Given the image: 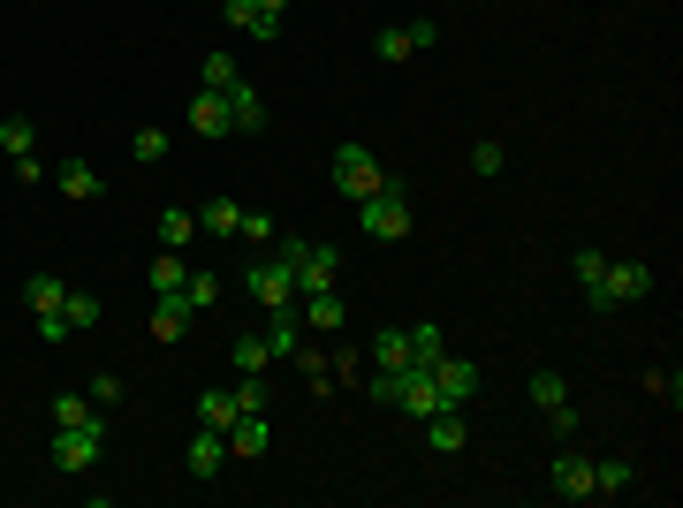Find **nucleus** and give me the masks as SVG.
I'll list each match as a JSON object with an SVG mask.
<instances>
[{
	"instance_id": "obj_1",
	"label": "nucleus",
	"mask_w": 683,
	"mask_h": 508,
	"mask_svg": "<svg viewBox=\"0 0 683 508\" xmlns=\"http://www.w3.org/2000/svg\"><path fill=\"white\" fill-rule=\"evenodd\" d=\"M570 274H577V289H585V304H592V312H623V304H646V297H654V266H646V258L577 251V258H570Z\"/></svg>"
},
{
	"instance_id": "obj_2",
	"label": "nucleus",
	"mask_w": 683,
	"mask_h": 508,
	"mask_svg": "<svg viewBox=\"0 0 683 508\" xmlns=\"http://www.w3.org/2000/svg\"><path fill=\"white\" fill-rule=\"evenodd\" d=\"M357 235L364 243H403L410 235V182H380L372 197H357Z\"/></svg>"
},
{
	"instance_id": "obj_3",
	"label": "nucleus",
	"mask_w": 683,
	"mask_h": 508,
	"mask_svg": "<svg viewBox=\"0 0 683 508\" xmlns=\"http://www.w3.org/2000/svg\"><path fill=\"white\" fill-rule=\"evenodd\" d=\"M274 258L297 274V297L335 289V281H342V251H335V243H304V235H281V228H274Z\"/></svg>"
},
{
	"instance_id": "obj_4",
	"label": "nucleus",
	"mask_w": 683,
	"mask_h": 508,
	"mask_svg": "<svg viewBox=\"0 0 683 508\" xmlns=\"http://www.w3.org/2000/svg\"><path fill=\"white\" fill-rule=\"evenodd\" d=\"M441 46V23L433 15H410V23H387L372 38V61H410V53H433Z\"/></svg>"
},
{
	"instance_id": "obj_5",
	"label": "nucleus",
	"mask_w": 683,
	"mask_h": 508,
	"mask_svg": "<svg viewBox=\"0 0 683 508\" xmlns=\"http://www.w3.org/2000/svg\"><path fill=\"white\" fill-rule=\"evenodd\" d=\"M243 297H251L259 312H289V304H297V274H289L281 258H259V266H243Z\"/></svg>"
},
{
	"instance_id": "obj_6",
	"label": "nucleus",
	"mask_w": 683,
	"mask_h": 508,
	"mask_svg": "<svg viewBox=\"0 0 683 508\" xmlns=\"http://www.w3.org/2000/svg\"><path fill=\"white\" fill-rule=\"evenodd\" d=\"M99 456H107V425H61V433H53V471L76 479V471H92Z\"/></svg>"
},
{
	"instance_id": "obj_7",
	"label": "nucleus",
	"mask_w": 683,
	"mask_h": 508,
	"mask_svg": "<svg viewBox=\"0 0 683 508\" xmlns=\"http://www.w3.org/2000/svg\"><path fill=\"white\" fill-rule=\"evenodd\" d=\"M380 182H387V168H380L364 145H335V190L349 197V205H357V197H372Z\"/></svg>"
},
{
	"instance_id": "obj_8",
	"label": "nucleus",
	"mask_w": 683,
	"mask_h": 508,
	"mask_svg": "<svg viewBox=\"0 0 683 508\" xmlns=\"http://www.w3.org/2000/svg\"><path fill=\"white\" fill-rule=\"evenodd\" d=\"M243 38H281V23H289V0H228L220 8Z\"/></svg>"
},
{
	"instance_id": "obj_9",
	"label": "nucleus",
	"mask_w": 683,
	"mask_h": 508,
	"mask_svg": "<svg viewBox=\"0 0 683 508\" xmlns=\"http://www.w3.org/2000/svg\"><path fill=\"white\" fill-rule=\"evenodd\" d=\"M547 494L554 501H592V456H554L547 463Z\"/></svg>"
},
{
	"instance_id": "obj_10",
	"label": "nucleus",
	"mask_w": 683,
	"mask_h": 508,
	"mask_svg": "<svg viewBox=\"0 0 683 508\" xmlns=\"http://www.w3.org/2000/svg\"><path fill=\"white\" fill-rule=\"evenodd\" d=\"M220 463H228V433L197 425V433H190V448H182V471H190V479H220Z\"/></svg>"
},
{
	"instance_id": "obj_11",
	"label": "nucleus",
	"mask_w": 683,
	"mask_h": 508,
	"mask_svg": "<svg viewBox=\"0 0 683 508\" xmlns=\"http://www.w3.org/2000/svg\"><path fill=\"white\" fill-rule=\"evenodd\" d=\"M433 379H441V395H448L456 410L479 395V364H471V356H448V349H441V356H433Z\"/></svg>"
},
{
	"instance_id": "obj_12",
	"label": "nucleus",
	"mask_w": 683,
	"mask_h": 508,
	"mask_svg": "<svg viewBox=\"0 0 683 508\" xmlns=\"http://www.w3.org/2000/svg\"><path fill=\"white\" fill-rule=\"evenodd\" d=\"M266 440H274V433H266V410H243V418L228 425V456H236V463H259Z\"/></svg>"
},
{
	"instance_id": "obj_13",
	"label": "nucleus",
	"mask_w": 683,
	"mask_h": 508,
	"mask_svg": "<svg viewBox=\"0 0 683 508\" xmlns=\"http://www.w3.org/2000/svg\"><path fill=\"white\" fill-rule=\"evenodd\" d=\"M266 356H281V364H297V356H304V327H297V304H289V312H266Z\"/></svg>"
},
{
	"instance_id": "obj_14",
	"label": "nucleus",
	"mask_w": 683,
	"mask_h": 508,
	"mask_svg": "<svg viewBox=\"0 0 683 508\" xmlns=\"http://www.w3.org/2000/svg\"><path fill=\"white\" fill-rule=\"evenodd\" d=\"M220 99H228V122H236L243 137H251V130H266V99H259V92H251L243 76H236V84H228Z\"/></svg>"
},
{
	"instance_id": "obj_15",
	"label": "nucleus",
	"mask_w": 683,
	"mask_h": 508,
	"mask_svg": "<svg viewBox=\"0 0 683 508\" xmlns=\"http://www.w3.org/2000/svg\"><path fill=\"white\" fill-rule=\"evenodd\" d=\"M190 130H197V137H228V130H236V122H228V99L197 84V99H190Z\"/></svg>"
},
{
	"instance_id": "obj_16",
	"label": "nucleus",
	"mask_w": 683,
	"mask_h": 508,
	"mask_svg": "<svg viewBox=\"0 0 683 508\" xmlns=\"http://www.w3.org/2000/svg\"><path fill=\"white\" fill-rule=\"evenodd\" d=\"M190 213H197V235L236 243V220H243V205H236V197H205V205H190Z\"/></svg>"
},
{
	"instance_id": "obj_17",
	"label": "nucleus",
	"mask_w": 683,
	"mask_h": 508,
	"mask_svg": "<svg viewBox=\"0 0 683 508\" xmlns=\"http://www.w3.org/2000/svg\"><path fill=\"white\" fill-rule=\"evenodd\" d=\"M464 440H471L464 410H433V418H426V448H433V456H456Z\"/></svg>"
},
{
	"instance_id": "obj_18",
	"label": "nucleus",
	"mask_w": 683,
	"mask_h": 508,
	"mask_svg": "<svg viewBox=\"0 0 683 508\" xmlns=\"http://www.w3.org/2000/svg\"><path fill=\"white\" fill-rule=\"evenodd\" d=\"M372 372H410V335L403 327H380L372 335Z\"/></svg>"
},
{
	"instance_id": "obj_19",
	"label": "nucleus",
	"mask_w": 683,
	"mask_h": 508,
	"mask_svg": "<svg viewBox=\"0 0 683 508\" xmlns=\"http://www.w3.org/2000/svg\"><path fill=\"white\" fill-rule=\"evenodd\" d=\"M631 486H638V463L631 456H600L592 463V494H631Z\"/></svg>"
},
{
	"instance_id": "obj_20",
	"label": "nucleus",
	"mask_w": 683,
	"mask_h": 508,
	"mask_svg": "<svg viewBox=\"0 0 683 508\" xmlns=\"http://www.w3.org/2000/svg\"><path fill=\"white\" fill-rule=\"evenodd\" d=\"M297 312H304L312 327H342V319H349V304H342V289H312V297H297Z\"/></svg>"
},
{
	"instance_id": "obj_21",
	"label": "nucleus",
	"mask_w": 683,
	"mask_h": 508,
	"mask_svg": "<svg viewBox=\"0 0 683 508\" xmlns=\"http://www.w3.org/2000/svg\"><path fill=\"white\" fill-rule=\"evenodd\" d=\"M190 319H197V312H190L182 297H160V304H153V341H182Z\"/></svg>"
},
{
	"instance_id": "obj_22",
	"label": "nucleus",
	"mask_w": 683,
	"mask_h": 508,
	"mask_svg": "<svg viewBox=\"0 0 683 508\" xmlns=\"http://www.w3.org/2000/svg\"><path fill=\"white\" fill-rule=\"evenodd\" d=\"M23 304H31V319H38V312H61V304H69V289H61L53 274H31V281H23Z\"/></svg>"
},
{
	"instance_id": "obj_23",
	"label": "nucleus",
	"mask_w": 683,
	"mask_h": 508,
	"mask_svg": "<svg viewBox=\"0 0 683 508\" xmlns=\"http://www.w3.org/2000/svg\"><path fill=\"white\" fill-rule=\"evenodd\" d=\"M197 425L228 433V425H236V395H228V387H205V395H197Z\"/></svg>"
},
{
	"instance_id": "obj_24",
	"label": "nucleus",
	"mask_w": 683,
	"mask_h": 508,
	"mask_svg": "<svg viewBox=\"0 0 683 508\" xmlns=\"http://www.w3.org/2000/svg\"><path fill=\"white\" fill-rule=\"evenodd\" d=\"M107 182H99V168L92 160H61V197H99Z\"/></svg>"
},
{
	"instance_id": "obj_25",
	"label": "nucleus",
	"mask_w": 683,
	"mask_h": 508,
	"mask_svg": "<svg viewBox=\"0 0 683 508\" xmlns=\"http://www.w3.org/2000/svg\"><path fill=\"white\" fill-rule=\"evenodd\" d=\"M160 243H168V251L197 243V213H190V205H168V213H160Z\"/></svg>"
},
{
	"instance_id": "obj_26",
	"label": "nucleus",
	"mask_w": 683,
	"mask_h": 508,
	"mask_svg": "<svg viewBox=\"0 0 683 508\" xmlns=\"http://www.w3.org/2000/svg\"><path fill=\"white\" fill-rule=\"evenodd\" d=\"M182 281H190L182 251H160V258H153V297H182Z\"/></svg>"
},
{
	"instance_id": "obj_27",
	"label": "nucleus",
	"mask_w": 683,
	"mask_h": 508,
	"mask_svg": "<svg viewBox=\"0 0 683 508\" xmlns=\"http://www.w3.org/2000/svg\"><path fill=\"white\" fill-rule=\"evenodd\" d=\"M53 425H107L92 395H53Z\"/></svg>"
},
{
	"instance_id": "obj_28",
	"label": "nucleus",
	"mask_w": 683,
	"mask_h": 508,
	"mask_svg": "<svg viewBox=\"0 0 683 508\" xmlns=\"http://www.w3.org/2000/svg\"><path fill=\"white\" fill-rule=\"evenodd\" d=\"M236 76H243V69H236V53H205V61H197V84H205V92H228Z\"/></svg>"
},
{
	"instance_id": "obj_29",
	"label": "nucleus",
	"mask_w": 683,
	"mask_h": 508,
	"mask_svg": "<svg viewBox=\"0 0 683 508\" xmlns=\"http://www.w3.org/2000/svg\"><path fill=\"white\" fill-rule=\"evenodd\" d=\"M61 319H69V335H92V327H99V297H84V289H69V304H61Z\"/></svg>"
},
{
	"instance_id": "obj_30",
	"label": "nucleus",
	"mask_w": 683,
	"mask_h": 508,
	"mask_svg": "<svg viewBox=\"0 0 683 508\" xmlns=\"http://www.w3.org/2000/svg\"><path fill=\"white\" fill-rule=\"evenodd\" d=\"M403 335H410V364H433V356L448 349V341H441V327H433V319H418V327H403Z\"/></svg>"
},
{
	"instance_id": "obj_31",
	"label": "nucleus",
	"mask_w": 683,
	"mask_h": 508,
	"mask_svg": "<svg viewBox=\"0 0 683 508\" xmlns=\"http://www.w3.org/2000/svg\"><path fill=\"white\" fill-rule=\"evenodd\" d=\"M182 304H190V312L220 304V274H190V281H182Z\"/></svg>"
},
{
	"instance_id": "obj_32",
	"label": "nucleus",
	"mask_w": 683,
	"mask_h": 508,
	"mask_svg": "<svg viewBox=\"0 0 683 508\" xmlns=\"http://www.w3.org/2000/svg\"><path fill=\"white\" fill-rule=\"evenodd\" d=\"M0 145H8V160H23V153H38V130L31 122H0Z\"/></svg>"
},
{
	"instance_id": "obj_33",
	"label": "nucleus",
	"mask_w": 683,
	"mask_h": 508,
	"mask_svg": "<svg viewBox=\"0 0 683 508\" xmlns=\"http://www.w3.org/2000/svg\"><path fill=\"white\" fill-rule=\"evenodd\" d=\"M531 402H539V410H554V402H570V387H562V372H531Z\"/></svg>"
},
{
	"instance_id": "obj_34",
	"label": "nucleus",
	"mask_w": 683,
	"mask_h": 508,
	"mask_svg": "<svg viewBox=\"0 0 683 508\" xmlns=\"http://www.w3.org/2000/svg\"><path fill=\"white\" fill-rule=\"evenodd\" d=\"M228 395H236V418H243V410H266V379H259V372H243Z\"/></svg>"
},
{
	"instance_id": "obj_35",
	"label": "nucleus",
	"mask_w": 683,
	"mask_h": 508,
	"mask_svg": "<svg viewBox=\"0 0 683 508\" xmlns=\"http://www.w3.org/2000/svg\"><path fill=\"white\" fill-rule=\"evenodd\" d=\"M502 168H510V153H502L494 137H479V145H471V174H502Z\"/></svg>"
},
{
	"instance_id": "obj_36",
	"label": "nucleus",
	"mask_w": 683,
	"mask_h": 508,
	"mask_svg": "<svg viewBox=\"0 0 683 508\" xmlns=\"http://www.w3.org/2000/svg\"><path fill=\"white\" fill-rule=\"evenodd\" d=\"M130 153H137L145 168H153V160H168V130H137V137H130Z\"/></svg>"
},
{
	"instance_id": "obj_37",
	"label": "nucleus",
	"mask_w": 683,
	"mask_h": 508,
	"mask_svg": "<svg viewBox=\"0 0 683 508\" xmlns=\"http://www.w3.org/2000/svg\"><path fill=\"white\" fill-rule=\"evenodd\" d=\"M236 364L243 372H266V335H236Z\"/></svg>"
},
{
	"instance_id": "obj_38",
	"label": "nucleus",
	"mask_w": 683,
	"mask_h": 508,
	"mask_svg": "<svg viewBox=\"0 0 683 508\" xmlns=\"http://www.w3.org/2000/svg\"><path fill=\"white\" fill-rule=\"evenodd\" d=\"M577 425H585V418H577V402H554V410H547V433H554V440H570Z\"/></svg>"
},
{
	"instance_id": "obj_39",
	"label": "nucleus",
	"mask_w": 683,
	"mask_h": 508,
	"mask_svg": "<svg viewBox=\"0 0 683 508\" xmlns=\"http://www.w3.org/2000/svg\"><path fill=\"white\" fill-rule=\"evenodd\" d=\"M236 235H243V243H274V220H266V213H243Z\"/></svg>"
},
{
	"instance_id": "obj_40",
	"label": "nucleus",
	"mask_w": 683,
	"mask_h": 508,
	"mask_svg": "<svg viewBox=\"0 0 683 508\" xmlns=\"http://www.w3.org/2000/svg\"><path fill=\"white\" fill-rule=\"evenodd\" d=\"M84 395H92V402H99V410H107V402H122V372H99V379H92V387H84Z\"/></svg>"
},
{
	"instance_id": "obj_41",
	"label": "nucleus",
	"mask_w": 683,
	"mask_h": 508,
	"mask_svg": "<svg viewBox=\"0 0 683 508\" xmlns=\"http://www.w3.org/2000/svg\"><path fill=\"white\" fill-rule=\"evenodd\" d=\"M38 341L61 349V341H69V319H61V312H38Z\"/></svg>"
}]
</instances>
